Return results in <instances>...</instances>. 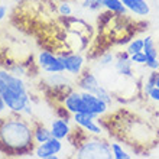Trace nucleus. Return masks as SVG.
<instances>
[{
	"label": "nucleus",
	"instance_id": "obj_1",
	"mask_svg": "<svg viewBox=\"0 0 159 159\" xmlns=\"http://www.w3.org/2000/svg\"><path fill=\"white\" fill-rule=\"evenodd\" d=\"M34 127L23 117H0V152L22 156L34 149Z\"/></svg>",
	"mask_w": 159,
	"mask_h": 159
},
{
	"label": "nucleus",
	"instance_id": "obj_2",
	"mask_svg": "<svg viewBox=\"0 0 159 159\" xmlns=\"http://www.w3.org/2000/svg\"><path fill=\"white\" fill-rule=\"evenodd\" d=\"M111 126H104L109 130H113L116 138L125 140L126 145L132 146L136 151H140V148H152L155 146L159 139L158 130L148 123L143 119L138 117H117L114 114L113 117L110 116Z\"/></svg>",
	"mask_w": 159,
	"mask_h": 159
},
{
	"label": "nucleus",
	"instance_id": "obj_3",
	"mask_svg": "<svg viewBox=\"0 0 159 159\" xmlns=\"http://www.w3.org/2000/svg\"><path fill=\"white\" fill-rule=\"evenodd\" d=\"M0 96L12 113H22L26 106L30 104L25 81L19 75L4 70L0 71Z\"/></svg>",
	"mask_w": 159,
	"mask_h": 159
},
{
	"label": "nucleus",
	"instance_id": "obj_4",
	"mask_svg": "<svg viewBox=\"0 0 159 159\" xmlns=\"http://www.w3.org/2000/svg\"><path fill=\"white\" fill-rule=\"evenodd\" d=\"M75 156L80 159H111V143L100 138H88L78 143Z\"/></svg>",
	"mask_w": 159,
	"mask_h": 159
},
{
	"label": "nucleus",
	"instance_id": "obj_5",
	"mask_svg": "<svg viewBox=\"0 0 159 159\" xmlns=\"http://www.w3.org/2000/svg\"><path fill=\"white\" fill-rule=\"evenodd\" d=\"M77 84H78V87L81 88L83 91L93 93V94H96L97 97L103 98V100H104L106 103H109V104L113 103V97H111V94L109 93V90H107L106 87H103V85L98 83L97 77L94 75L91 71L83 70L81 74L78 75Z\"/></svg>",
	"mask_w": 159,
	"mask_h": 159
},
{
	"label": "nucleus",
	"instance_id": "obj_6",
	"mask_svg": "<svg viewBox=\"0 0 159 159\" xmlns=\"http://www.w3.org/2000/svg\"><path fill=\"white\" fill-rule=\"evenodd\" d=\"M38 65L42 68V71L48 74H55V72H64V64L59 58V55H55L49 51H42L38 55Z\"/></svg>",
	"mask_w": 159,
	"mask_h": 159
},
{
	"label": "nucleus",
	"instance_id": "obj_7",
	"mask_svg": "<svg viewBox=\"0 0 159 159\" xmlns=\"http://www.w3.org/2000/svg\"><path fill=\"white\" fill-rule=\"evenodd\" d=\"M62 103H64V106H65V109H67L68 113H71V114L84 113V114H88V116L97 119L96 114L91 113V111H88V109L85 107V104H84V101H83V97H81V93H77V91H74V90L68 91L67 94H65V97H64Z\"/></svg>",
	"mask_w": 159,
	"mask_h": 159
},
{
	"label": "nucleus",
	"instance_id": "obj_8",
	"mask_svg": "<svg viewBox=\"0 0 159 159\" xmlns=\"http://www.w3.org/2000/svg\"><path fill=\"white\" fill-rule=\"evenodd\" d=\"M62 151V142L61 139L49 138L46 142L39 143V146L35 149V156L41 159H57V155Z\"/></svg>",
	"mask_w": 159,
	"mask_h": 159
},
{
	"label": "nucleus",
	"instance_id": "obj_9",
	"mask_svg": "<svg viewBox=\"0 0 159 159\" xmlns=\"http://www.w3.org/2000/svg\"><path fill=\"white\" fill-rule=\"evenodd\" d=\"M81 97H83V101H84V104H85V107L88 109V111L94 113L97 117H100V116L107 113L110 104L106 103L103 98H100L96 94L88 93V91H83L81 93Z\"/></svg>",
	"mask_w": 159,
	"mask_h": 159
},
{
	"label": "nucleus",
	"instance_id": "obj_10",
	"mask_svg": "<svg viewBox=\"0 0 159 159\" xmlns=\"http://www.w3.org/2000/svg\"><path fill=\"white\" fill-rule=\"evenodd\" d=\"M72 120L75 121L84 132H88L90 134L94 136H101L103 134V126L100 123H96V119L84 113H74L72 114Z\"/></svg>",
	"mask_w": 159,
	"mask_h": 159
},
{
	"label": "nucleus",
	"instance_id": "obj_11",
	"mask_svg": "<svg viewBox=\"0 0 159 159\" xmlns=\"http://www.w3.org/2000/svg\"><path fill=\"white\" fill-rule=\"evenodd\" d=\"M59 58L62 61L64 68H65L67 72L72 74V75H77V77L81 74V71H83V68H84L83 55L74 54V52H68V54H61Z\"/></svg>",
	"mask_w": 159,
	"mask_h": 159
},
{
	"label": "nucleus",
	"instance_id": "obj_12",
	"mask_svg": "<svg viewBox=\"0 0 159 159\" xmlns=\"http://www.w3.org/2000/svg\"><path fill=\"white\" fill-rule=\"evenodd\" d=\"M133 61L130 59V55L127 52L125 54H119L116 61H114V70L121 77H127L132 78L133 77Z\"/></svg>",
	"mask_w": 159,
	"mask_h": 159
},
{
	"label": "nucleus",
	"instance_id": "obj_13",
	"mask_svg": "<svg viewBox=\"0 0 159 159\" xmlns=\"http://www.w3.org/2000/svg\"><path fill=\"white\" fill-rule=\"evenodd\" d=\"M126 9L130 13H133L134 16L145 17L151 13V4L146 0H121Z\"/></svg>",
	"mask_w": 159,
	"mask_h": 159
},
{
	"label": "nucleus",
	"instance_id": "obj_14",
	"mask_svg": "<svg viewBox=\"0 0 159 159\" xmlns=\"http://www.w3.org/2000/svg\"><path fill=\"white\" fill-rule=\"evenodd\" d=\"M71 132H72L71 126H70L68 120H65V119H57L51 125V133H52V136L57 139H61V140L65 138H70Z\"/></svg>",
	"mask_w": 159,
	"mask_h": 159
},
{
	"label": "nucleus",
	"instance_id": "obj_15",
	"mask_svg": "<svg viewBox=\"0 0 159 159\" xmlns=\"http://www.w3.org/2000/svg\"><path fill=\"white\" fill-rule=\"evenodd\" d=\"M101 6H103L109 13H111V15H121V16H126L127 12H129L121 0H101Z\"/></svg>",
	"mask_w": 159,
	"mask_h": 159
},
{
	"label": "nucleus",
	"instance_id": "obj_16",
	"mask_svg": "<svg viewBox=\"0 0 159 159\" xmlns=\"http://www.w3.org/2000/svg\"><path fill=\"white\" fill-rule=\"evenodd\" d=\"M143 52L146 54L148 59L158 58V48L155 45V41L152 36H146L143 38Z\"/></svg>",
	"mask_w": 159,
	"mask_h": 159
},
{
	"label": "nucleus",
	"instance_id": "obj_17",
	"mask_svg": "<svg viewBox=\"0 0 159 159\" xmlns=\"http://www.w3.org/2000/svg\"><path fill=\"white\" fill-rule=\"evenodd\" d=\"M49 138H52L51 129H46L45 126L42 125H36V127H34V139L36 143L46 142Z\"/></svg>",
	"mask_w": 159,
	"mask_h": 159
},
{
	"label": "nucleus",
	"instance_id": "obj_18",
	"mask_svg": "<svg viewBox=\"0 0 159 159\" xmlns=\"http://www.w3.org/2000/svg\"><path fill=\"white\" fill-rule=\"evenodd\" d=\"M158 75H159L158 71H152L151 74H149L148 80L145 81V84H143V94H145V96H148V94L151 93L152 88L156 87V78H158Z\"/></svg>",
	"mask_w": 159,
	"mask_h": 159
},
{
	"label": "nucleus",
	"instance_id": "obj_19",
	"mask_svg": "<svg viewBox=\"0 0 159 159\" xmlns=\"http://www.w3.org/2000/svg\"><path fill=\"white\" fill-rule=\"evenodd\" d=\"M111 151H113L114 159H130L132 158V155L127 151H125L123 146L119 145V143H111Z\"/></svg>",
	"mask_w": 159,
	"mask_h": 159
},
{
	"label": "nucleus",
	"instance_id": "obj_20",
	"mask_svg": "<svg viewBox=\"0 0 159 159\" xmlns=\"http://www.w3.org/2000/svg\"><path fill=\"white\" fill-rule=\"evenodd\" d=\"M143 51V39H133V41L130 42L127 48H126V52L129 55H133L136 52H142Z\"/></svg>",
	"mask_w": 159,
	"mask_h": 159
},
{
	"label": "nucleus",
	"instance_id": "obj_21",
	"mask_svg": "<svg viewBox=\"0 0 159 159\" xmlns=\"http://www.w3.org/2000/svg\"><path fill=\"white\" fill-rule=\"evenodd\" d=\"M114 61H116V57L111 52H104L98 58V65L100 67H110V65H114Z\"/></svg>",
	"mask_w": 159,
	"mask_h": 159
},
{
	"label": "nucleus",
	"instance_id": "obj_22",
	"mask_svg": "<svg viewBox=\"0 0 159 159\" xmlns=\"http://www.w3.org/2000/svg\"><path fill=\"white\" fill-rule=\"evenodd\" d=\"M130 59L133 61V64H138V65H145L148 61V57L145 52H136V54L133 55H130Z\"/></svg>",
	"mask_w": 159,
	"mask_h": 159
},
{
	"label": "nucleus",
	"instance_id": "obj_23",
	"mask_svg": "<svg viewBox=\"0 0 159 159\" xmlns=\"http://www.w3.org/2000/svg\"><path fill=\"white\" fill-rule=\"evenodd\" d=\"M145 65H146V68H149L151 71H159V59L158 58L148 59Z\"/></svg>",
	"mask_w": 159,
	"mask_h": 159
},
{
	"label": "nucleus",
	"instance_id": "obj_24",
	"mask_svg": "<svg viewBox=\"0 0 159 159\" xmlns=\"http://www.w3.org/2000/svg\"><path fill=\"white\" fill-rule=\"evenodd\" d=\"M59 13L62 15V16H70L72 13V10H71V6L68 3H61L59 4Z\"/></svg>",
	"mask_w": 159,
	"mask_h": 159
},
{
	"label": "nucleus",
	"instance_id": "obj_25",
	"mask_svg": "<svg viewBox=\"0 0 159 159\" xmlns=\"http://www.w3.org/2000/svg\"><path fill=\"white\" fill-rule=\"evenodd\" d=\"M148 97L151 98V100L156 101V103H159V87H153L151 90V93L148 94Z\"/></svg>",
	"mask_w": 159,
	"mask_h": 159
},
{
	"label": "nucleus",
	"instance_id": "obj_26",
	"mask_svg": "<svg viewBox=\"0 0 159 159\" xmlns=\"http://www.w3.org/2000/svg\"><path fill=\"white\" fill-rule=\"evenodd\" d=\"M6 13H7V7H6V6H3V4H0V20H3V19H4Z\"/></svg>",
	"mask_w": 159,
	"mask_h": 159
},
{
	"label": "nucleus",
	"instance_id": "obj_27",
	"mask_svg": "<svg viewBox=\"0 0 159 159\" xmlns=\"http://www.w3.org/2000/svg\"><path fill=\"white\" fill-rule=\"evenodd\" d=\"M4 109H6V103H4V100H3V97L0 96V114L4 111Z\"/></svg>",
	"mask_w": 159,
	"mask_h": 159
},
{
	"label": "nucleus",
	"instance_id": "obj_28",
	"mask_svg": "<svg viewBox=\"0 0 159 159\" xmlns=\"http://www.w3.org/2000/svg\"><path fill=\"white\" fill-rule=\"evenodd\" d=\"M156 87H159V75H158V78H156Z\"/></svg>",
	"mask_w": 159,
	"mask_h": 159
}]
</instances>
